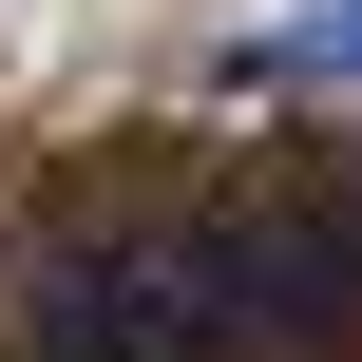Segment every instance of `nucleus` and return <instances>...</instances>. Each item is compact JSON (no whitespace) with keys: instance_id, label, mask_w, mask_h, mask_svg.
Instances as JSON below:
<instances>
[{"instance_id":"1","label":"nucleus","mask_w":362,"mask_h":362,"mask_svg":"<svg viewBox=\"0 0 362 362\" xmlns=\"http://www.w3.org/2000/svg\"><path fill=\"white\" fill-rule=\"evenodd\" d=\"M248 76H362V0H305V19L248 57Z\"/></svg>"}]
</instances>
